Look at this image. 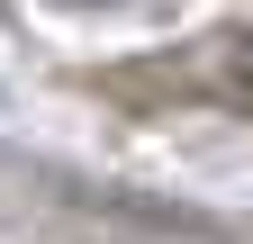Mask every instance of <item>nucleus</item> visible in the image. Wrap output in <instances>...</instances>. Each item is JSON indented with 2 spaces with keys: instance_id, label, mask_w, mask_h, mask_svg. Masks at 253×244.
<instances>
[{
  "instance_id": "f257e3e1",
  "label": "nucleus",
  "mask_w": 253,
  "mask_h": 244,
  "mask_svg": "<svg viewBox=\"0 0 253 244\" xmlns=\"http://www.w3.org/2000/svg\"><path fill=\"white\" fill-rule=\"evenodd\" d=\"M45 190L63 208H82V217L100 226H136V235H181V244H235L226 217H208V208L190 199H154V190H126V181H82V172H45Z\"/></svg>"
},
{
  "instance_id": "f03ea898",
  "label": "nucleus",
  "mask_w": 253,
  "mask_h": 244,
  "mask_svg": "<svg viewBox=\"0 0 253 244\" xmlns=\"http://www.w3.org/2000/svg\"><path fill=\"white\" fill-rule=\"evenodd\" d=\"M73 9H100V0H73Z\"/></svg>"
}]
</instances>
